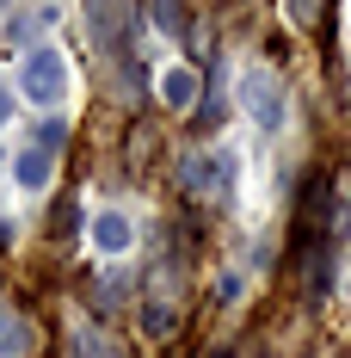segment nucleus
Instances as JSON below:
<instances>
[{
  "instance_id": "1",
  "label": "nucleus",
  "mask_w": 351,
  "mask_h": 358,
  "mask_svg": "<svg viewBox=\"0 0 351 358\" xmlns=\"http://www.w3.org/2000/svg\"><path fill=\"white\" fill-rule=\"evenodd\" d=\"M19 93H25L31 106H62V99H68V56H62L56 43L25 50V62H19Z\"/></svg>"
},
{
  "instance_id": "2",
  "label": "nucleus",
  "mask_w": 351,
  "mask_h": 358,
  "mask_svg": "<svg viewBox=\"0 0 351 358\" xmlns=\"http://www.w3.org/2000/svg\"><path fill=\"white\" fill-rule=\"evenodd\" d=\"M241 106H246V117H253L265 136H278L283 117H290V93H283V80L271 69H246L241 74Z\"/></svg>"
},
{
  "instance_id": "3",
  "label": "nucleus",
  "mask_w": 351,
  "mask_h": 358,
  "mask_svg": "<svg viewBox=\"0 0 351 358\" xmlns=\"http://www.w3.org/2000/svg\"><path fill=\"white\" fill-rule=\"evenodd\" d=\"M197 93H204V74L191 69V62L160 69V106H167V111H191V106H197Z\"/></svg>"
},
{
  "instance_id": "4",
  "label": "nucleus",
  "mask_w": 351,
  "mask_h": 358,
  "mask_svg": "<svg viewBox=\"0 0 351 358\" xmlns=\"http://www.w3.org/2000/svg\"><path fill=\"white\" fill-rule=\"evenodd\" d=\"M93 248L105 253V259L130 253V248H136V222H130L124 210H99V216H93Z\"/></svg>"
},
{
  "instance_id": "5",
  "label": "nucleus",
  "mask_w": 351,
  "mask_h": 358,
  "mask_svg": "<svg viewBox=\"0 0 351 358\" xmlns=\"http://www.w3.org/2000/svg\"><path fill=\"white\" fill-rule=\"evenodd\" d=\"M56 179V155H43V148H25L19 161H13V185L19 192H43Z\"/></svg>"
},
{
  "instance_id": "6",
  "label": "nucleus",
  "mask_w": 351,
  "mask_h": 358,
  "mask_svg": "<svg viewBox=\"0 0 351 358\" xmlns=\"http://www.w3.org/2000/svg\"><path fill=\"white\" fill-rule=\"evenodd\" d=\"M210 192L216 198H234L241 192V155L234 148H210Z\"/></svg>"
},
{
  "instance_id": "7",
  "label": "nucleus",
  "mask_w": 351,
  "mask_h": 358,
  "mask_svg": "<svg viewBox=\"0 0 351 358\" xmlns=\"http://www.w3.org/2000/svg\"><path fill=\"white\" fill-rule=\"evenodd\" d=\"M142 327H148V340H167V334L179 327L173 303H142Z\"/></svg>"
},
{
  "instance_id": "8",
  "label": "nucleus",
  "mask_w": 351,
  "mask_h": 358,
  "mask_svg": "<svg viewBox=\"0 0 351 358\" xmlns=\"http://www.w3.org/2000/svg\"><path fill=\"white\" fill-rule=\"evenodd\" d=\"M62 143H68V124H62V117H43V124H37V136H31V148H43V155H56Z\"/></svg>"
},
{
  "instance_id": "9",
  "label": "nucleus",
  "mask_w": 351,
  "mask_h": 358,
  "mask_svg": "<svg viewBox=\"0 0 351 358\" xmlns=\"http://www.w3.org/2000/svg\"><path fill=\"white\" fill-rule=\"evenodd\" d=\"M142 19H148V25H160V31H179V25H191V13H185V6H148Z\"/></svg>"
},
{
  "instance_id": "10",
  "label": "nucleus",
  "mask_w": 351,
  "mask_h": 358,
  "mask_svg": "<svg viewBox=\"0 0 351 358\" xmlns=\"http://www.w3.org/2000/svg\"><path fill=\"white\" fill-rule=\"evenodd\" d=\"M19 352H25V334H19V322L0 309V358H19Z\"/></svg>"
},
{
  "instance_id": "11",
  "label": "nucleus",
  "mask_w": 351,
  "mask_h": 358,
  "mask_svg": "<svg viewBox=\"0 0 351 358\" xmlns=\"http://www.w3.org/2000/svg\"><path fill=\"white\" fill-rule=\"evenodd\" d=\"M216 296H222V303H241V296H246V278H241V272H222Z\"/></svg>"
},
{
  "instance_id": "12",
  "label": "nucleus",
  "mask_w": 351,
  "mask_h": 358,
  "mask_svg": "<svg viewBox=\"0 0 351 358\" xmlns=\"http://www.w3.org/2000/svg\"><path fill=\"white\" fill-rule=\"evenodd\" d=\"M50 222H56V235H74V198H62V204H56V216H50Z\"/></svg>"
},
{
  "instance_id": "13",
  "label": "nucleus",
  "mask_w": 351,
  "mask_h": 358,
  "mask_svg": "<svg viewBox=\"0 0 351 358\" xmlns=\"http://www.w3.org/2000/svg\"><path fill=\"white\" fill-rule=\"evenodd\" d=\"M6 117H13V87L0 80V124H6Z\"/></svg>"
}]
</instances>
